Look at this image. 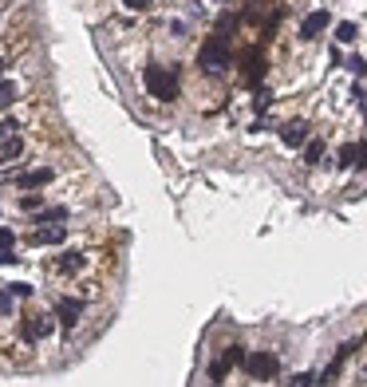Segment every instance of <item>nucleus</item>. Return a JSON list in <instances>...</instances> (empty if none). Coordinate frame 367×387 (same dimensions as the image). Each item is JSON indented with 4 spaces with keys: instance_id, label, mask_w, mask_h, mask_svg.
I'll use <instances>...</instances> for the list:
<instances>
[{
    "instance_id": "obj_7",
    "label": "nucleus",
    "mask_w": 367,
    "mask_h": 387,
    "mask_svg": "<svg viewBox=\"0 0 367 387\" xmlns=\"http://www.w3.org/2000/svg\"><path fill=\"white\" fill-rule=\"evenodd\" d=\"M332 24V16H328V8H316L312 16H304V24H300V36L304 40H312V36H320L324 28Z\"/></svg>"
},
{
    "instance_id": "obj_4",
    "label": "nucleus",
    "mask_w": 367,
    "mask_h": 387,
    "mask_svg": "<svg viewBox=\"0 0 367 387\" xmlns=\"http://www.w3.org/2000/svg\"><path fill=\"white\" fill-rule=\"evenodd\" d=\"M245 368H249V375H257V379H272L276 371H281V364H276V355L269 352H257L245 360Z\"/></svg>"
},
{
    "instance_id": "obj_6",
    "label": "nucleus",
    "mask_w": 367,
    "mask_h": 387,
    "mask_svg": "<svg viewBox=\"0 0 367 387\" xmlns=\"http://www.w3.org/2000/svg\"><path fill=\"white\" fill-rule=\"evenodd\" d=\"M340 166H367V143H344L340 146Z\"/></svg>"
},
{
    "instance_id": "obj_15",
    "label": "nucleus",
    "mask_w": 367,
    "mask_h": 387,
    "mask_svg": "<svg viewBox=\"0 0 367 387\" xmlns=\"http://www.w3.org/2000/svg\"><path fill=\"white\" fill-rule=\"evenodd\" d=\"M127 8H134V12H146V8H154V0H123Z\"/></svg>"
},
{
    "instance_id": "obj_9",
    "label": "nucleus",
    "mask_w": 367,
    "mask_h": 387,
    "mask_svg": "<svg viewBox=\"0 0 367 387\" xmlns=\"http://www.w3.org/2000/svg\"><path fill=\"white\" fill-rule=\"evenodd\" d=\"M261 75H265V60H261L257 51H249V56H245V80H249V83H257Z\"/></svg>"
},
{
    "instance_id": "obj_17",
    "label": "nucleus",
    "mask_w": 367,
    "mask_h": 387,
    "mask_svg": "<svg viewBox=\"0 0 367 387\" xmlns=\"http://www.w3.org/2000/svg\"><path fill=\"white\" fill-rule=\"evenodd\" d=\"M4 67H8V64H4V60H0V80H4Z\"/></svg>"
},
{
    "instance_id": "obj_13",
    "label": "nucleus",
    "mask_w": 367,
    "mask_h": 387,
    "mask_svg": "<svg viewBox=\"0 0 367 387\" xmlns=\"http://www.w3.org/2000/svg\"><path fill=\"white\" fill-rule=\"evenodd\" d=\"M16 130H20L16 119H0V143H4V139H16Z\"/></svg>"
},
{
    "instance_id": "obj_11",
    "label": "nucleus",
    "mask_w": 367,
    "mask_h": 387,
    "mask_svg": "<svg viewBox=\"0 0 367 387\" xmlns=\"http://www.w3.org/2000/svg\"><path fill=\"white\" fill-rule=\"evenodd\" d=\"M16 95H20V87L12 80H0V111H4V107H12V103H16Z\"/></svg>"
},
{
    "instance_id": "obj_5",
    "label": "nucleus",
    "mask_w": 367,
    "mask_h": 387,
    "mask_svg": "<svg viewBox=\"0 0 367 387\" xmlns=\"http://www.w3.org/2000/svg\"><path fill=\"white\" fill-rule=\"evenodd\" d=\"M281 143H285V146H304V143H308V123H304V119L285 123V127H281Z\"/></svg>"
},
{
    "instance_id": "obj_2",
    "label": "nucleus",
    "mask_w": 367,
    "mask_h": 387,
    "mask_svg": "<svg viewBox=\"0 0 367 387\" xmlns=\"http://www.w3.org/2000/svg\"><path fill=\"white\" fill-rule=\"evenodd\" d=\"M198 64L217 71V67H229V36H209L202 51H198Z\"/></svg>"
},
{
    "instance_id": "obj_12",
    "label": "nucleus",
    "mask_w": 367,
    "mask_h": 387,
    "mask_svg": "<svg viewBox=\"0 0 367 387\" xmlns=\"http://www.w3.org/2000/svg\"><path fill=\"white\" fill-rule=\"evenodd\" d=\"M355 36H359V28H355L351 20H344V24H335V40H340V44H355Z\"/></svg>"
},
{
    "instance_id": "obj_10",
    "label": "nucleus",
    "mask_w": 367,
    "mask_h": 387,
    "mask_svg": "<svg viewBox=\"0 0 367 387\" xmlns=\"http://www.w3.org/2000/svg\"><path fill=\"white\" fill-rule=\"evenodd\" d=\"M324 159V139H312V143H304V166H316Z\"/></svg>"
},
{
    "instance_id": "obj_3",
    "label": "nucleus",
    "mask_w": 367,
    "mask_h": 387,
    "mask_svg": "<svg viewBox=\"0 0 367 387\" xmlns=\"http://www.w3.org/2000/svg\"><path fill=\"white\" fill-rule=\"evenodd\" d=\"M24 194H32V190H44V186H51L56 182V166H40V170H24V174L12 178Z\"/></svg>"
},
{
    "instance_id": "obj_14",
    "label": "nucleus",
    "mask_w": 367,
    "mask_h": 387,
    "mask_svg": "<svg viewBox=\"0 0 367 387\" xmlns=\"http://www.w3.org/2000/svg\"><path fill=\"white\" fill-rule=\"evenodd\" d=\"M348 71H351V75H367V64L359 60V56H351V60H348Z\"/></svg>"
},
{
    "instance_id": "obj_16",
    "label": "nucleus",
    "mask_w": 367,
    "mask_h": 387,
    "mask_svg": "<svg viewBox=\"0 0 367 387\" xmlns=\"http://www.w3.org/2000/svg\"><path fill=\"white\" fill-rule=\"evenodd\" d=\"M288 387H312V375H296V379H292Z\"/></svg>"
},
{
    "instance_id": "obj_8",
    "label": "nucleus",
    "mask_w": 367,
    "mask_h": 387,
    "mask_svg": "<svg viewBox=\"0 0 367 387\" xmlns=\"http://www.w3.org/2000/svg\"><path fill=\"white\" fill-rule=\"evenodd\" d=\"M20 154H24V139H4V143H0V166L16 162Z\"/></svg>"
},
{
    "instance_id": "obj_1",
    "label": "nucleus",
    "mask_w": 367,
    "mask_h": 387,
    "mask_svg": "<svg viewBox=\"0 0 367 387\" xmlns=\"http://www.w3.org/2000/svg\"><path fill=\"white\" fill-rule=\"evenodd\" d=\"M143 83H146V91H150L154 99H162V103H174L178 99V71L174 67L150 64L146 67V75H143Z\"/></svg>"
}]
</instances>
